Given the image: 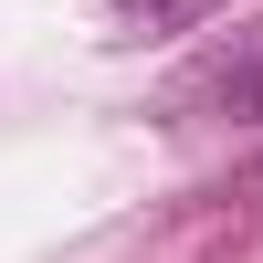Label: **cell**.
Wrapping results in <instances>:
<instances>
[{
  "mask_svg": "<svg viewBox=\"0 0 263 263\" xmlns=\"http://www.w3.org/2000/svg\"><path fill=\"white\" fill-rule=\"evenodd\" d=\"M190 116H221V126H263V53H221L179 84Z\"/></svg>",
  "mask_w": 263,
  "mask_h": 263,
  "instance_id": "cell-1",
  "label": "cell"
},
{
  "mask_svg": "<svg viewBox=\"0 0 263 263\" xmlns=\"http://www.w3.org/2000/svg\"><path fill=\"white\" fill-rule=\"evenodd\" d=\"M105 11H126L137 32H190V21H211L221 0H105Z\"/></svg>",
  "mask_w": 263,
  "mask_h": 263,
  "instance_id": "cell-2",
  "label": "cell"
}]
</instances>
